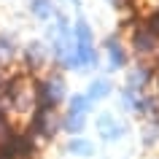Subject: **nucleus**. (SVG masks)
<instances>
[{
	"instance_id": "nucleus-1",
	"label": "nucleus",
	"mask_w": 159,
	"mask_h": 159,
	"mask_svg": "<svg viewBox=\"0 0 159 159\" xmlns=\"http://www.w3.org/2000/svg\"><path fill=\"white\" fill-rule=\"evenodd\" d=\"M59 129H62V119L57 116V108H49V105H38L35 113L30 116V121H27V132L35 138L38 146L43 140H51Z\"/></svg>"
},
{
	"instance_id": "nucleus-2",
	"label": "nucleus",
	"mask_w": 159,
	"mask_h": 159,
	"mask_svg": "<svg viewBox=\"0 0 159 159\" xmlns=\"http://www.w3.org/2000/svg\"><path fill=\"white\" fill-rule=\"evenodd\" d=\"M35 89H38V105L57 108L59 102L65 100V81L57 73L46 75V78H35Z\"/></svg>"
},
{
	"instance_id": "nucleus-3",
	"label": "nucleus",
	"mask_w": 159,
	"mask_h": 159,
	"mask_svg": "<svg viewBox=\"0 0 159 159\" xmlns=\"http://www.w3.org/2000/svg\"><path fill=\"white\" fill-rule=\"evenodd\" d=\"M129 46H132V51L138 57H143V59L151 62V57L159 51V38L151 33V30H146L143 22H135V25L129 27Z\"/></svg>"
},
{
	"instance_id": "nucleus-4",
	"label": "nucleus",
	"mask_w": 159,
	"mask_h": 159,
	"mask_svg": "<svg viewBox=\"0 0 159 159\" xmlns=\"http://www.w3.org/2000/svg\"><path fill=\"white\" fill-rule=\"evenodd\" d=\"M105 51H108V67L111 70H121L127 65V49L119 43V35H111L105 41Z\"/></svg>"
},
{
	"instance_id": "nucleus-5",
	"label": "nucleus",
	"mask_w": 159,
	"mask_h": 159,
	"mask_svg": "<svg viewBox=\"0 0 159 159\" xmlns=\"http://www.w3.org/2000/svg\"><path fill=\"white\" fill-rule=\"evenodd\" d=\"M151 75H154V70H151L148 65H138L135 70H129V75H127V89L143 94V89L151 86Z\"/></svg>"
},
{
	"instance_id": "nucleus-6",
	"label": "nucleus",
	"mask_w": 159,
	"mask_h": 159,
	"mask_svg": "<svg viewBox=\"0 0 159 159\" xmlns=\"http://www.w3.org/2000/svg\"><path fill=\"white\" fill-rule=\"evenodd\" d=\"M25 59H27V65H30V73L46 62V49L41 46V41H33V43L25 49Z\"/></svg>"
},
{
	"instance_id": "nucleus-7",
	"label": "nucleus",
	"mask_w": 159,
	"mask_h": 159,
	"mask_svg": "<svg viewBox=\"0 0 159 159\" xmlns=\"http://www.w3.org/2000/svg\"><path fill=\"white\" fill-rule=\"evenodd\" d=\"M84 127H86V116L84 113H70V111H67L65 119H62V129L70 132V135H75V138L84 132Z\"/></svg>"
},
{
	"instance_id": "nucleus-8",
	"label": "nucleus",
	"mask_w": 159,
	"mask_h": 159,
	"mask_svg": "<svg viewBox=\"0 0 159 159\" xmlns=\"http://www.w3.org/2000/svg\"><path fill=\"white\" fill-rule=\"evenodd\" d=\"M97 129L105 140H119L121 138V124H116L111 116H100L97 119Z\"/></svg>"
},
{
	"instance_id": "nucleus-9",
	"label": "nucleus",
	"mask_w": 159,
	"mask_h": 159,
	"mask_svg": "<svg viewBox=\"0 0 159 159\" xmlns=\"http://www.w3.org/2000/svg\"><path fill=\"white\" fill-rule=\"evenodd\" d=\"M111 94V81L108 78H94L92 84H89V89H86V97L92 102H97V100H105Z\"/></svg>"
},
{
	"instance_id": "nucleus-10",
	"label": "nucleus",
	"mask_w": 159,
	"mask_h": 159,
	"mask_svg": "<svg viewBox=\"0 0 159 159\" xmlns=\"http://www.w3.org/2000/svg\"><path fill=\"white\" fill-rule=\"evenodd\" d=\"M30 11H33V16H38V19H51L57 11H54V3L51 0H30Z\"/></svg>"
},
{
	"instance_id": "nucleus-11",
	"label": "nucleus",
	"mask_w": 159,
	"mask_h": 159,
	"mask_svg": "<svg viewBox=\"0 0 159 159\" xmlns=\"http://www.w3.org/2000/svg\"><path fill=\"white\" fill-rule=\"evenodd\" d=\"M73 41H75V43H92V41H94L92 27L86 25L84 19H75V22H73Z\"/></svg>"
},
{
	"instance_id": "nucleus-12",
	"label": "nucleus",
	"mask_w": 159,
	"mask_h": 159,
	"mask_svg": "<svg viewBox=\"0 0 159 159\" xmlns=\"http://www.w3.org/2000/svg\"><path fill=\"white\" fill-rule=\"evenodd\" d=\"M67 105H70V113H89V108H92V100H89V97H86V94H73V97H70V100H67Z\"/></svg>"
},
{
	"instance_id": "nucleus-13",
	"label": "nucleus",
	"mask_w": 159,
	"mask_h": 159,
	"mask_svg": "<svg viewBox=\"0 0 159 159\" xmlns=\"http://www.w3.org/2000/svg\"><path fill=\"white\" fill-rule=\"evenodd\" d=\"M14 57H16V46H14V41L6 38V35H0V67L6 65V62H11Z\"/></svg>"
},
{
	"instance_id": "nucleus-14",
	"label": "nucleus",
	"mask_w": 159,
	"mask_h": 159,
	"mask_svg": "<svg viewBox=\"0 0 159 159\" xmlns=\"http://www.w3.org/2000/svg\"><path fill=\"white\" fill-rule=\"evenodd\" d=\"M67 151L70 154H78V157H92V143L84 140V138H73V140L67 143Z\"/></svg>"
},
{
	"instance_id": "nucleus-15",
	"label": "nucleus",
	"mask_w": 159,
	"mask_h": 159,
	"mask_svg": "<svg viewBox=\"0 0 159 159\" xmlns=\"http://www.w3.org/2000/svg\"><path fill=\"white\" fill-rule=\"evenodd\" d=\"M57 65H59V67H65V70H84V62H81V57H78L73 49L67 51V54L59 59Z\"/></svg>"
},
{
	"instance_id": "nucleus-16",
	"label": "nucleus",
	"mask_w": 159,
	"mask_h": 159,
	"mask_svg": "<svg viewBox=\"0 0 159 159\" xmlns=\"http://www.w3.org/2000/svg\"><path fill=\"white\" fill-rule=\"evenodd\" d=\"M14 135H16V127H14V121H11L8 116L0 119V148H3V146H6V143L14 138Z\"/></svg>"
},
{
	"instance_id": "nucleus-17",
	"label": "nucleus",
	"mask_w": 159,
	"mask_h": 159,
	"mask_svg": "<svg viewBox=\"0 0 159 159\" xmlns=\"http://www.w3.org/2000/svg\"><path fill=\"white\" fill-rule=\"evenodd\" d=\"M140 22H143V27H146V30H151V33L159 38V11H146Z\"/></svg>"
},
{
	"instance_id": "nucleus-18",
	"label": "nucleus",
	"mask_w": 159,
	"mask_h": 159,
	"mask_svg": "<svg viewBox=\"0 0 159 159\" xmlns=\"http://www.w3.org/2000/svg\"><path fill=\"white\" fill-rule=\"evenodd\" d=\"M8 81H11V73L0 67V92H6V86H8Z\"/></svg>"
},
{
	"instance_id": "nucleus-19",
	"label": "nucleus",
	"mask_w": 159,
	"mask_h": 159,
	"mask_svg": "<svg viewBox=\"0 0 159 159\" xmlns=\"http://www.w3.org/2000/svg\"><path fill=\"white\" fill-rule=\"evenodd\" d=\"M148 67H151V70H154V73H159V51H157V54H154V57H151Z\"/></svg>"
}]
</instances>
